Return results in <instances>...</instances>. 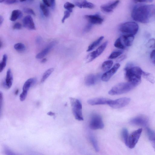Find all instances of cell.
Wrapping results in <instances>:
<instances>
[{
  "mask_svg": "<svg viewBox=\"0 0 155 155\" xmlns=\"http://www.w3.org/2000/svg\"><path fill=\"white\" fill-rule=\"evenodd\" d=\"M124 70L125 78L127 81L132 84L135 87L141 84L143 71L140 67L133 66L131 64L129 63Z\"/></svg>",
  "mask_w": 155,
  "mask_h": 155,
  "instance_id": "cell-2",
  "label": "cell"
},
{
  "mask_svg": "<svg viewBox=\"0 0 155 155\" xmlns=\"http://www.w3.org/2000/svg\"><path fill=\"white\" fill-rule=\"evenodd\" d=\"M17 0H4V3L7 4H11L16 3Z\"/></svg>",
  "mask_w": 155,
  "mask_h": 155,
  "instance_id": "cell-43",
  "label": "cell"
},
{
  "mask_svg": "<svg viewBox=\"0 0 155 155\" xmlns=\"http://www.w3.org/2000/svg\"><path fill=\"white\" fill-rule=\"evenodd\" d=\"M108 44L107 41L104 42L96 50L89 54L86 59V62L89 63L91 62L101 55L106 48Z\"/></svg>",
  "mask_w": 155,
  "mask_h": 155,
  "instance_id": "cell-9",
  "label": "cell"
},
{
  "mask_svg": "<svg viewBox=\"0 0 155 155\" xmlns=\"http://www.w3.org/2000/svg\"><path fill=\"white\" fill-rule=\"evenodd\" d=\"M23 16L22 12L19 10H14L13 11L10 18V20L15 21L18 19H20Z\"/></svg>",
  "mask_w": 155,
  "mask_h": 155,
  "instance_id": "cell-23",
  "label": "cell"
},
{
  "mask_svg": "<svg viewBox=\"0 0 155 155\" xmlns=\"http://www.w3.org/2000/svg\"><path fill=\"white\" fill-rule=\"evenodd\" d=\"M23 11L25 13L32 15L33 16H35V14L34 11L32 9L28 8H25L23 9Z\"/></svg>",
  "mask_w": 155,
  "mask_h": 155,
  "instance_id": "cell-36",
  "label": "cell"
},
{
  "mask_svg": "<svg viewBox=\"0 0 155 155\" xmlns=\"http://www.w3.org/2000/svg\"><path fill=\"white\" fill-rule=\"evenodd\" d=\"M75 6V5L74 4L69 2L66 3L64 6V7L70 13L72 12L73 8Z\"/></svg>",
  "mask_w": 155,
  "mask_h": 155,
  "instance_id": "cell-34",
  "label": "cell"
},
{
  "mask_svg": "<svg viewBox=\"0 0 155 155\" xmlns=\"http://www.w3.org/2000/svg\"><path fill=\"white\" fill-rule=\"evenodd\" d=\"M46 5L44 4L41 3L40 7L43 15L45 17H48L49 15V11Z\"/></svg>",
  "mask_w": 155,
  "mask_h": 155,
  "instance_id": "cell-32",
  "label": "cell"
},
{
  "mask_svg": "<svg viewBox=\"0 0 155 155\" xmlns=\"http://www.w3.org/2000/svg\"><path fill=\"white\" fill-rule=\"evenodd\" d=\"M110 100L105 98H97L90 99L87 102L89 105H108Z\"/></svg>",
  "mask_w": 155,
  "mask_h": 155,
  "instance_id": "cell-13",
  "label": "cell"
},
{
  "mask_svg": "<svg viewBox=\"0 0 155 155\" xmlns=\"http://www.w3.org/2000/svg\"><path fill=\"white\" fill-rule=\"evenodd\" d=\"M93 25V24L90 23L88 24L85 27L84 29V32L87 33L90 31L92 28Z\"/></svg>",
  "mask_w": 155,
  "mask_h": 155,
  "instance_id": "cell-38",
  "label": "cell"
},
{
  "mask_svg": "<svg viewBox=\"0 0 155 155\" xmlns=\"http://www.w3.org/2000/svg\"><path fill=\"white\" fill-rule=\"evenodd\" d=\"M73 114L77 120L81 121L84 120L82 114V106L81 102L76 98H70Z\"/></svg>",
  "mask_w": 155,
  "mask_h": 155,
  "instance_id": "cell-4",
  "label": "cell"
},
{
  "mask_svg": "<svg viewBox=\"0 0 155 155\" xmlns=\"http://www.w3.org/2000/svg\"><path fill=\"white\" fill-rule=\"evenodd\" d=\"M131 101V99L128 98H123L115 100H110L108 105L114 109L122 108L128 105Z\"/></svg>",
  "mask_w": 155,
  "mask_h": 155,
  "instance_id": "cell-8",
  "label": "cell"
},
{
  "mask_svg": "<svg viewBox=\"0 0 155 155\" xmlns=\"http://www.w3.org/2000/svg\"><path fill=\"white\" fill-rule=\"evenodd\" d=\"M153 0H133L135 3H143L145 2H152Z\"/></svg>",
  "mask_w": 155,
  "mask_h": 155,
  "instance_id": "cell-44",
  "label": "cell"
},
{
  "mask_svg": "<svg viewBox=\"0 0 155 155\" xmlns=\"http://www.w3.org/2000/svg\"><path fill=\"white\" fill-rule=\"evenodd\" d=\"M136 87L132 84L127 81L118 84L109 91V94L112 95H121L130 92Z\"/></svg>",
  "mask_w": 155,
  "mask_h": 155,
  "instance_id": "cell-3",
  "label": "cell"
},
{
  "mask_svg": "<svg viewBox=\"0 0 155 155\" xmlns=\"http://www.w3.org/2000/svg\"><path fill=\"white\" fill-rule=\"evenodd\" d=\"M142 131V129H140L133 132L129 135L127 147L131 149L135 147L139 141Z\"/></svg>",
  "mask_w": 155,
  "mask_h": 155,
  "instance_id": "cell-7",
  "label": "cell"
},
{
  "mask_svg": "<svg viewBox=\"0 0 155 155\" xmlns=\"http://www.w3.org/2000/svg\"><path fill=\"white\" fill-rule=\"evenodd\" d=\"M50 6L52 8H54L55 6V0H50Z\"/></svg>",
  "mask_w": 155,
  "mask_h": 155,
  "instance_id": "cell-46",
  "label": "cell"
},
{
  "mask_svg": "<svg viewBox=\"0 0 155 155\" xmlns=\"http://www.w3.org/2000/svg\"><path fill=\"white\" fill-rule=\"evenodd\" d=\"M44 4L48 7L50 6V0H42Z\"/></svg>",
  "mask_w": 155,
  "mask_h": 155,
  "instance_id": "cell-47",
  "label": "cell"
},
{
  "mask_svg": "<svg viewBox=\"0 0 155 155\" xmlns=\"http://www.w3.org/2000/svg\"><path fill=\"white\" fill-rule=\"evenodd\" d=\"M149 139L155 150V134L151 137L149 138Z\"/></svg>",
  "mask_w": 155,
  "mask_h": 155,
  "instance_id": "cell-42",
  "label": "cell"
},
{
  "mask_svg": "<svg viewBox=\"0 0 155 155\" xmlns=\"http://www.w3.org/2000/svg\"><path fill=\"white\" fill-rule=\"evenodd\" d=\"M130 123L133 125L143 126H147L149 120L146 117L143 116H139L135 117L132 119Z\"/></svg>",
  "mask_w": 155,
  "mask_h": 155,
  "instance_id": "cell-11",
  "label": "cell"
},
{
  "mask_svg": "<svg viewBox=\"0 0 155 155\" xmlns=\"http://www.w3.org/2000/svg\"><path fill=\"white\" fill-rule=\"evenodd\" d=\"M147 45L150 48H155V39H151L149 40L148 42Z\"/></svg>",
  "mask_w": 155,
  "mask_h": 155,
  "instance_id": "cell-35",
  "label": "cell"
},
{
  "mask_svg": "<svg viewBox=\"0 0 155 155\" xmlns=\"http://www.w3.org/2000/svg\"><path fill=\"white\" fill-rule=\"evenodd\" d=\"M4 0H0V2L1 3H4Z\"/></svg>",
  "mask_w": 155,
  "mask_h": 155,
  "instance_id": "cell-53",
  "label": "cell"
},
{
  "mask_svg": "<svg viewBox=\"0 0 155 155\" xmlns=\"http://www.w3.org/2000/svg\"><path fill=\"white\" fill-rule=\"evenodd\" d=\"M26 1L27 0H20V1L21 2H23Z\"/></svg>",
  "mask_w": 155,
  "mask_h": 155,
  "instance_id": "cell-54",
  "label": "cell"
},
{
  "mask_svg": "<svg viewBox=\"0 0 155 155\" xmlns=\"http://www.w3.org/2000/svg\"><path fill=\"white\" fill-rule=\"evenodd\" d=\"M114 47L121 50H124L126 48V47L123 43L121 37L117 39L114 44Z\"/></svg>",
  "mask_w": 155,
  "mask_h": 155,
  "instance_id": "cell-26",
  "label": "cell"
},
{
  "mask_svg": "<svg viewBox=\"0 0 155 155\" xmlns=\"http://www.w3.org/2000/svg\"><path fill=\"white\" fill-rule=\"evenodd\" d=\"M42 40V39L40 36H38L36 39V42L38 44H40Z\"/></svg>",
  "mask_w": 155,
  "mask_h": 155,
  "instance_id": "cell-48",
  "label": "cell"
},
{
  "mask_svg": "<svg viewBox=\"0 0 155 155\" xmlns=\"http://www.w3.org/2000/svg\"><path fill=\"white\" fill-rule=\"evenodd\" d=\"M24 26L25 28L31 30H35V27L32 17L29 15L25 16L23 21Z\"/></svg>",
  "mask_w": 155,
  "mask_h": 155,
  "instance_id": "cell-14",
  "label": "cell"
},
{
  "mask_svg": "<svg viewBox=\"0 0 155 155\" xmlns=\"http://www.w3.org/2000/svg\"><path fill=\"white\" fill-rule=\"evenodd\" d=\"M85 17L89 23L92 24H101L103 21V19L99 14L86 15Z\"/></svg>",
  "mask_w": 155,
  "mask_h": 155,
  "instance_id": "cell-15",
  "label": "cell"
},
{
  "mask_svg": "<svg viewBox=\"0 0 155 155\" xmlns=\"http://www.w3.org/2000/svg\"><path fill=\"white\" fill-rule=\"evenodd\" d=\"M113 61L111 60H108L105 61L102 65V69L104 71H107L110 69L113 65Z\"/></svg>",
  "mask_w": 155,
  "mask_h": 155,
  "instance_id": "cell-25",
  "label": "cell"
},
{
  "mask_svg": "<svg viewBox=\"0 0 155 155\" xmlns=\"http://www.w3.org/2000/svg\"><path fill=\"white\" fill-rule=\"evenodd\" d=\"M120 67V65L119 63H116L111 69L106 71L102 75L101 78L102 81L105 82L108 81L116 73Z\"/></svg>",
  "mask_w": 155,
  "mask_h": 155,
  "instance_id": "cell-10",
  "label": "cell"
},
{
  "mask_svg": "<svg viewBox=\"0 0 155 155\" xmlns=\"http://www.w3.org/2000/svg\"><path fill=\"white\" fill-rule=\"evenodd\" d=\"M123 53V51L122 50L114 51L109 56L108 59H116L120 56Z\"/></svg>",
  "mask_w": 155,
  "mask_h": 155,
  "instance_id": "cell-29",
  "label": "cell"
},
{
  "mask_svg": "<svg viewBox=\"0 0 155 155\" xmlns=\"http://www.w3.org/2000/svg\"><path fill=\"white\" fill-rule=\"evenodd\" d=\"M132 17L136 21L144 23H148L155 17V5H136L133 8Z\"/></svg>",
  "mask_w": 155,
  "mask_h": 155,
  "instance_id": "cell-1",
  "label": "cell"
},
{
  "mask_svg": "<svg viewBox=\"0 0 155 155\" xmlns=\"http://www.w3.org/2000/svg\"><path fill=\"white\" fill-rule=\"evenodd\" d=\"M22 27V25L20 23H16L13 26V28L15 30H20Z\"/></svg>",
  "mask_w": 155,
  "mask_h": 155,
  "instance_id": "cell-41",
  "label": "cell"
},
{
  "mask_svg": "<svg viewBox=\"0 0 155 155\" xmlns=\"http://www.w3.org/2000/svg\"><path fill=\"white\" fill-rule=\"evenodd\" d=\"M120 2L119 0H116L112 3L102 5L101 7V8L103 12L107 13L112 12L113 10L117 6Z\"/></svg>",
  "mask_w": 155,
  "mask_h": 155,
  "instance_id": "cell-16",
  "label": "cell"
},
{
  "mask_svg": "<svg viewBox=\"0 0 155 155\" xmlns=\"http://www.w3.org/2000/svg\"><path fill=\"white\" fill-rule=\"evenodd\" d=\"M18 92H19V90H16V92H15L16 94V95L17 94Z\"/></svg>",
  "mask_w": 155,
  "mask_h": 155,
  "instance_id": "cell-52",
  "label": "cell"
},
{
  "mask_svg": "<svg viewBox=\"0 0 155 155\" xmlns=\"http://www.w3.org/2000/svg\"><path fill=\"white\" fill-rule=\"evenodd\" d=\"M142 76L145 79L149 81L150 83L154 84L155 83V81L154 76L152 74L143 71Z\"/></svg>",
  "mask_w": 155,
  "mask_h": 155,
  "instance_id": "cell-27",
  "label": "cell"
},
{
  "mask_svg": "<svg viewBox=\"0 0 155 155\" xmlns=\"http://www.w3.org/2000/svg\"><path fill=\"white\" fill-rule=\"evenodd\" d=\"M36 81L35 78H31L27 80L24 84L23 87V91L28 93L30 87L33 85Z\"/></svg>",
  "mask_w": 155,
  "mask_h": 155,
  "instance_id": "cell-21",
  "label": "cell"
},
{
  "mask_svg": "<svg viewBox=\"0 0 155 155\" xmlns=\"http://www.w3.org/2000/svg\"><path fill=\"white\" fill-rule=\"evenodd\" d=\"M27 93H28L23 91L22 93L20 95V97L21 101H24L27 97Z\"/></svg>",
  "mask_w": 155,
  "mask_h": 155,
  "instance_id": "cell-40",
  "label": "cell"
},
{
  "mask_svg": "<svg viewBox=\"0 0 155 155\" xmlns=\"http://www.w3.org/2000/svg\"><path fill=\"white\" fill-rule=\"evenodd\" d=\"M121 37L122 42L126 47H130L132 46L134 38V35L122 34Z\"/></svg>",
  "mask_w": 155,
  "mask_h": 155,
  "instance_id": "cell-18",
  "label": "cell"
},
{
  "mask_svg": "<svg viewBox=\"0 0 155 155\" xmlns=\"http://www.w3.org/2000/svg\"><path fill=\"white\" fill-rule=\"evenodd\" d=\"M97 76L93 74L87 76L85 79V83L86 85L91 86L95 84L98 79Z\"/></svg>",
  "mask_w": 155,
  "mask_h": 155,
  "instance_id": "cell-20",
  "label": "cell"
},
{
  "mask_svg": "<svg viewBox=\"0 0 155 155\" xmlns=\"http://www.w3.org/2000/svg\"><path fill=\"white\" fill-rule=\"evenodd\" d=\"M4 21V18L2 16H0V26H1Z\"/></svg>",
  "mask_w": 155,
  "mask_h": 155,
  "instance_id": "cell-49",
  "label": "cell"
},
{
  "mask_svg": "<svg viewBox=\"0 0 155 155\" xmlns=\"http://www.w3.org/2000/svg\"><path fill=\"white\" fill-rule=\"evenodd\" d=\"M7 60V56L6 54H4L3 58L0 63V72H2L5 68Z\"/></svg>",
  "mask_w": 155,
  "mask_h": 155,
  "instance_id": "cell-31",
  "label": "cell"
},
{
  "mask_svg": "<svg viewBox=\"0 0 155 155\" xmlns=\"http://www.w3.org/2000/svg\"><path fill=\"white\" fill-rule=\"evenodd\" d=\"M75 3L77 6L81 8H83L92 9L94 7L93 4L88 2L86 0H78L76 1Z\"/></svg>",
  "mask_w": 155,
  "mask_h": 155,
  "instance_id": "cell-19",
  "label": "cell"
},
{
  "mask_svg": "<svg viewBox=\"0 0 155 155\" xmlns=\"http://www.w3.org/2000/svg\"><path fill=\"white\" fill-rule=\"evenodd\" d=\"M70 12L68 11H65L64 15L62 18V23H64L65 20L69 17L70 15Z\"/></svg>",
  "mask_w": 155,
  "mask_h": 155,
  "instance_id": "cell-37",
  "label": "cell"
},
{
  "mask_svg": "<svg viewBox=\"0 0 155 155\" xmlns=\"http://www.w3.org/2000/svg\"><path fill=\"white\" fill-rule=\"evenodd\" d=\"M139 29L138 24L134 22H129L122 24L120 27V31L123 34L134 35L138 33Z\"/></svg>",
  "mask_w": 155,
  "mask_h": 155,
  "instance_id": "cell-5",
  "label": "cell"
},
{
  "mask_svg": "<svg viewBox=\"0 0 155 155\" xmlns=\"http://www.w3.org/2000/svg\"><path fill=\"white\" fill-rule=\"evenodd\" d=\"M57 43V41H54L51 42L46 48L36 55L35 57L36 58L38 59L43 58L55 46Z\"/></svg>",
  "mask_w": 155,
  "mask_h": 155,
  "instance_id": "cell-12",
  "label": "cell"
},
{
  "mask_svg": "<svg viewBox=\"0 0 155 155\" xmlns=\"http://www.w3.org/2000/svg\"><path fill=\"white\" fill-rule=\"evenodd\" d=\"M13 80V75L11 69L8 70L5 81L3 83L4 87L6 89L10 88L12 86Z\"/></svg>",
  "mask_w": 155,
  "mask_h": 155,
  "instance_id": "cell-17",
  "label": "cell"
},
{
  "mask_svg": "<svg viewBox=\"0 0 155 155\" xmlns=\"http://www.w3.org/2000/svg\"><path fill=\"white\" fill-rule=\"evenodd\" d=\"M89 139L95 150L96 152H98L99 148L95 137L93 134H90L89 136Z\"/></svg>",
  "mask_w": 155,
  "mask_h": 155,
  "instance_id": "cell-24",
  "label": "cell"
},
{
  "mask_svg": "<svg viewBox=\"0 0 155 155\" xmlns=\"http://www.w3.org/2000/svg\"><path fill=\"white\" fill-rule=\"evenodd\" d=\"M121 135L125 143L127 146L129 136L128 130L126 128L123 129L122 131Z\"/></svg>",
  "mask_w": 155,
  "mask_h": 155,
  "instance_id": "cell-28",
  "label": "cell"
},
{
  "mask_svg": "<svg viewBox=\"0 0 155 155\" xmlns=\"http://www.w3.org/2000/svg\"><path fill=\"white\" fill-rule=\"evenodd\" d=\"M47 114L50 116H54L55 115V113H53L52 112H50L48 113Z\"/></svg>",
  "mask_w": 155,
  "mask_h": 155,
  "instance_id": "cell-50",
  "label": "cell"
},
{
  "mask_svg": "<svg viewBox=\"0 0 155 155\" xmlns=\"http://www.w3.org/2000/svg\"><path fill=\"white\" fill-rule=\"evenodd\" d=\"M54 70V68H51L45 71L43 74L41 79V83H43L51 74Z\"/></svg>",
  "mask_w": 155,
  "mask_h": 155,
  "instance_id": "cell-30",
  "label": "cell"
},
{
  "mask_svg": "<svg viewBox=\"0 0 155 155\" xmlns=\"http://www.w3.org/2000/svg\"><path fill=\"white\" fill-rule=\"evenodd\" d=\"M14 48L17 51L23 52L25 50V45L22 43H18L14 45Z\"/></svg>",
  "mask_w": 155,
  "mask_h": 155,
  "instance_id": "cell-33",
  "label": "cell"
},
{
  "mask_svg": "<svg viewBox=\"0 0 155 155\" xmlns=\"http://www.w3.org/2000/svg\"><path fill=\"white\" fill-rule=\"evenodd\" d=\"M126 56L125 55H123L122 56L120 57H118L117 59V62H120L123 60H124L126 59Z\"/></svg>",
  "mask_w": 155,
  "mask_h": 155,
  "instance_id": "cell-45",
  "label": "cell"
},
{
  "mask_svg": "<svg viewBox=\"0 0 155 155\" xmlns=\"http://www.w3.org/2000/svg\"><path fill=\"white\" fill-rule=\"evenodd\" d=\"M151 59L153 64L155 66V50H153L150 54Z\"/></svg>",
  "mask_w": 155,
  "mask_h": 155,
  "instance_id": "cell-39",
  "label": "cell"
},
{
  "mask_svg": "<svg viewBox=\"0 0 155 155\" xmlns=\"http://www.w3.org/2000/svg\"><path fill=\"white\" fill-rule=\"evenodd\" d=\"M47 59L45 58L43 59L41 61V62L44 63L47 61Z\"/></svg>",
  "mask_w": 155,
  "mask_h": 155,
  "instance_id": "cell-51",
  "label": "cell"
},
{
  "mask_svg": "<svg viewBox=\"0 0 155 155\" xmlns=\"http://www.w3.org/2000/svg\"><path fill=\"white\" fill-rule=\"evenodd\" d=\"M104 38V36H101L91 44L88 47L87 51L89 52L95 49L101 42Z\"/></svg>",
  "mask_w": 155,
  "mask_h": 155,
  "instance_id": "cell-22",
  "label": "cell"
},
{
  "mask_svg": "<svg viewBox=\"0 0 155 155\" xmlns=\"http://www.w3.org/2000/svg\"><path fill=\"white\" fill-rule=\"evenodd\" d=\"M104 127L103 118L101 115L97 113L93 114L91 117L89 127L93 130H101Z\"/></svg>",
  "mask_w": 155,
  "mask_h": 155,
  "instance_id": "cell-6",
  "label": "cell"
}]
</instances>
